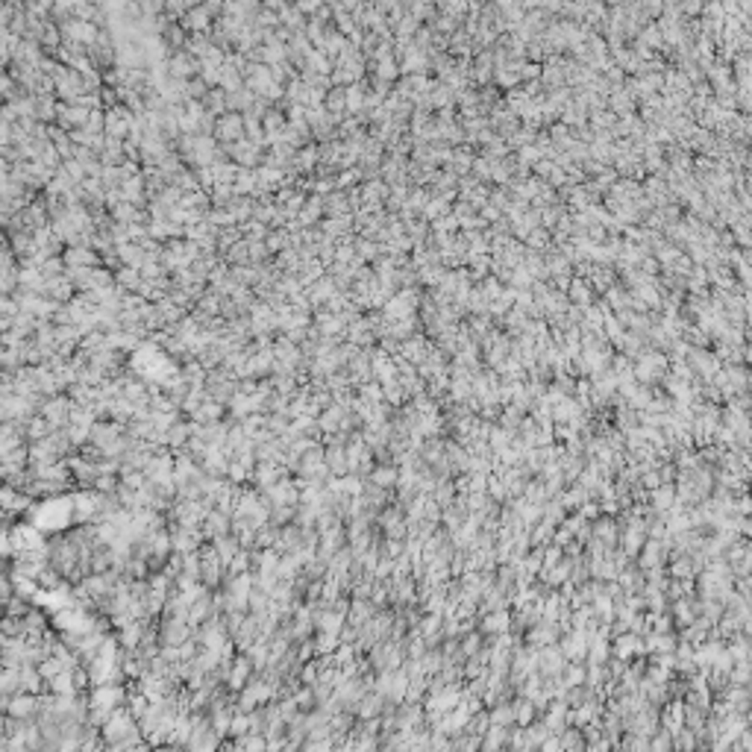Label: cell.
<instances>
[{"label": "cell", "mask_w": 752, "mask_h": 752, "mask_svg": "<svg viewBox=\"0 0 752 752\" xmlns=\"http://www.w3.org/2000/svg\"><path fill=\"white\" fill-rule=\"evenodd\" d=\"M376 606L371 603V600H350V611H347V623H353V626H364V623H371L374 620V615H376Z\"/></svg>", "instance_id": "7402d4cb"}, {"label": "cell", "mask_w": 752, "mask_h": 752, "mask_svg": "<svg viewBox=\"0 0 752 752\" xmlns=\"http://www.w3.org/2000/svg\"><path fill=\"white\" fill-rule=\"evenodd\" d=\"M317 679H320V662L315 658V662H306V664L300 667V682H303V685H309V688H315Z\"/></svg>", "instance_id": "7bdbcfd3"}, {"label": "cell", "mask_w": 752, "mask_h": 752, "mask_svg": "<svg viewBox=\"0 0 752 752\" xmlns=\"http://www.w3.org/2000/svg\"><path fill=\"white\" fill-rule=\"evenodd\" d=\"M88 109H83V106H74V103H59V118H56V124L62 127L65 132H74V130H86L88 124Z\"/></svg>", "instance_id": "5bb4252c"}, {"label": "cell", "mask_w": 752, "mask_h": 752, "mask_svg": "<svg viewBox=\"0 0 752 752\" xmlns=\"http://www.w3.org/2000/svg\"><path fill=\"white\" fill-rule=\"evenodd\" d=\"M226 418H229V411H226L224 403H218V400H206V403L200 406V411H197L194 418H189V421H194V423H221V421H226Z\"/></svg>", "instance_id": "cb8c5ba5"}, {"label": "cell", "mask_w": 752, "mask_h": 752, "mask_svg": "<svg viewBox=\"0 0 752 752\" xmlns=\"http://www.w3.org/2000/svg\"><path fill=\"white\" fill-rule=\"evenodd\" d=\"M4 606H6V617H18V620L29 611V603L21 600V596H15V600H9V603H4Z\"/></svg>", "instance_id": "f6af8a7d"}, {"label": "cell", "mask_w": 752, "mask_h": 752, "mask_svg": "<svg viewBox=\"0 0 752 752\" xmlns=\"http://www.w3.org/2000/svg\"><path fill=\"white\" fill-rule=\"evenodd\" d=\"M214 138H218L221 144H235V142H244V115H235V112H226L218 118V127H214Z\"/></svg>", "instance_id": "30bf717a"}, {"label": "cell", "mask_w": 752, "mask_h": 752, "mask_svg": "<svg viewBox=\"0 0 752 752\" xmlns=\"http://www.w3.org/2000/svg\"><path fill=\"white\" fill-rule=\"evenodd\" d=\"M62 171H65V174H68V177H71L74 182H76V186H83V182L88 179L86 168H83L80 162H76V159H65V162H62Z\"/></svg>", "instance_id": "ee69618b"}, {"label": "cell", "mask_w": 752, "mask_h": 752, "mask_svg": "<svg viewBox=\"0 0 752 752\" xmlns=\"http://www.w3.org/2000/svg\"><path fill=\"white\" fill-rule=\"evenodd\" d=\"M224 262H229L233 268H238V265H250V241H247V238L238 241L235 247L224 256Z\"/></svg>", "instance_id": "74e56055"}, {"label": "cell", "mask_w": 752, "mask_h": 752, "mask_svg": "<svg viewBox=\"0 0 752 752\" xmlns=\"http://www.w3.org/2000/svg\"><path fill=\"white\" fill-rule=\"evenodd\" d=\"M209 86L203 83V76H194V80H189L186 83V100H203L206 95H209Z\"/></svg>", "instance_id": "b9f144b4"}, {"label": "cell", "mask_w": 752, "mask_h": 752, "mask_svg": "<svg viewBox=\"0 0 752 752\" xmlns=\"http://www.w3.org/2000/svg\"><path fill=\"white\" fill-rule=\"evenodd\" d=\"M18 670L21 667H4V676H0V690H4V697L18 694Z\"/></svg>", "instance_id": "60d3db41"}, {"label": "cell", "mask_w": 752, "mask_h": 752, "mask_svg": "<svg viewBox=\"0 0 752 752\" xmlns=\"http://www.w3.org/2000/svg\"><path fill=\"white\" fill-rule=\"evenodd\" d=\"M276 541H280V526L268 524V526H262L256 532V549H273Z\"/></svg>", "instance_id": "ab89813d"}, {"label": "cell", "mask_w": 752, "mask_h": 752, "mask_svg": "<svg viewBox=\"0 0 752 752\" xmlns=\"http://www.w3.org/2000/svg\"><path fill=\"white\" fill-rule=\"evenodd\" d=\"M168 74H171L174 80H179V83H189V80H194V76L203 74V62L197 56H191L189 50H177V53L168 56Z\"/></svg>", "instance_id": "277c9868"}, {"label": "cell", "mask_w": 752, "mask_h": 752, "mask_svg": "<svg viewBox=\"0 0 752 752\" xmlns=\"http://www.w3.org/2000/svg\"><path fill=\"white\" fill-rule=\"evenodd\" d=\"M200 582L212 594L221 591L224 582H226V564L221 561V556L214 552V547L209 541L200 547Z\"/></svg>", "instance_id": "3957f363"}, {"label": "cell", "mask_w": 752, "mask_h": 752, "mask_svg": "<svg viewBox=\"0 0 752 752\" xmlns=\"http://www.w3.org/2000/svg\"><path fill=\"white\" fill-rule=\"evenodd\" d=\"M385 697L376 694V690H367V694L356 702V709H353V714H356V720H376L382 717V711H385Z\"/></svg>", "instance_id": "9a60e30c"}, {"label": "cell", "mask_w": 752, "mask_h": 752, "mask_svg": "<svg viewBox=\"0 0 752 752\" xmlns=\"http://www.w3.org/2000/svg\"><path fill=\"white\" fill-rule=\"evenodd\" d=\"M203 538L212 544V541H218V538H226V535H233V514H224L218 509H212L203 520Z\"/></svg>", "instance_id": "4fadbf2b"}, {"label": "cell", "mask_w": 752, "mask_h": 752, "mask_svg": "<svg viewBox=\"0 0 752 752\" xmlns=\"http://www.w3.org/2000/svg\"><path fill=\"white\" fill-rule=\"evenodd\" d=\"M341 647V638L339 635H329V632H317L315 635V650L317 655H335Z\"/></svg>", "instance_id": "8d00e7d4"}, {"label": "cell", "mask_w": 752, "mask_h": 752, "mask_svg": "<svg viewBox=\"0 0 752 752\" xmlns=\"http://www.w3.org/2000/svg\"><path fill=\"white\" fill-rule=\"evenodd\" d=\"M374 76H379V80H385V83H391V86H394V80H397V76H403V71H400V62H397L394 56H391V59H382V62H376V71H374Z\"/></svg>", "instance_id": "d590c367"}, {"label": "cell", "mask_w": 752, "mask_h": 752, "mask_svg": "<svg viewBox=\"0 0 752 752\" xmlns=\"http://www.w3.org/2000/svg\"><path fill=\"white\" fill-rule=\"evenodd\" d=\"M4 714L15 720H36L39 717V697L36 694H15L4 697Z\"/></svg>", "instance_id": "ba28073f"}, {"label": "cell", "mask_w": 752, "mask_h": 752, "mask_svg": "<svg viewBox=\"0 0 752 752\" xmlns=\"http://www.w3.org/2000/svg\"><path fill=\"white\" fill-rule=\"evenodd\" d=\"M171 541H174V552H179V556L200 552V547L206 544L203 529H186V526H171Z\"/></svg>", "instance_id": "8fae6325"}, {"label": "cell", "mask_w": 752, "mask_h": 752, "mask_svg": "<svg viewBox=\"0 0 752 752\" xmlns=\"http://www.w3.org/2000/svg\"><path fill=\"white\" fill-rule=\"evenodd\" d=\"M115 285L121 291H127V294H138L142 285H144V276H142V271H135V268H121V271H115Z\"/></svg>", "instance_id": "d4e9b609"}, {"label": "cell", "mask_w": 752, "mask_h": 752, "mask_svg": "<svg viewBox=\"0 0 752 752\" xmlns=\"http://www.w3.org/2000/svg\"><path fill=\"white\" fill-rule=\"evenodd\" d=\"M118 488H121V477H97L95 482V491H100V494H118Z\"/></svg>", "instance_id": "bcb514c9"}, {"label": "cell", "mask_w": 752, "mask_h": 752, "mask_svg": "<svg viewBox=\"0 0 752 752\" xmlns=\"http://www.w3.org/2000/svg\"><path fill=\"white\" fill-rule=\"evenodd\" d=\"M356 394H359V400H364L367 406H382V403H385V391H382V385H379L376 379L374 382H364L362 388H356Z\"/></svg>", "instance_id": "d6a6232c"}, {"label": "cell", "mask_w": 752, "mask_h": 752, "mask_svg": "<svg viewBox=\"0 0 752 752\" xmlns=\"http://www.w3.org/2000/svg\"><path fill=\"white\" fill-rule=\"evenodd\" d=\"M0 315L4 317H18L21 315V306L15 297H0Z\"/></svg>", "instance_id": "7dc6e473"}, {"label": "cell", "mask_w": 752, "mask_h": 752, "mask_svg": "<svg viewBox=\"0 0 752 752\" xmlns=\"http://www.w3.org/2000/svg\"><path fill=\"white\" fill-rule=\"evenodd\" d=\"M118 259L124 268H135V271H142L147 265V253H144L142 244H124V247H118Z\"/></svg>", "instance_id": "484cf974"}, {"label": "cell", "mask_w": 752, "mask_h": 752, "mask_svg": "<svg viewBox=\"0 0 752 752\" xmlns=\"http://www.w3.org/2000/svg\"><path fill=\"white\" fill-rule=\"evenodd\" d=\"M262 494H265L271 509H276V505H294V509H297V505H300V485H297L294 477H285L282 482H276L273 488L262 491Z\"/></svg>", "instance_id": "52a82bcc"}, {"label": "cell", "mask_w": 752, "mask_h": 752, "mask_svg": "<svg viewBox=\"0 0 752 752\" xmlns=\"http://www.w3.org/2000/svg\"><path fill=\"white\" fill-rule=\"evenodd\" d=\"M294 702H297V709L303 711V714H309V711H315L317 709V697H315V688H309V685H300L294 694Z\"/></svg>", "instance_id": "836d02e7"}, {"label": "cell", "mask_w": 752, "mask_h": 752, "mask_svg": "<svg viewBox=\"0 0 752 752\" xmlns=\"http://www.w3.org/2000/svg\"><path fill=\"white\" fill-rule=\"evenodd\" d=\"M179 24L189 29V36H194V33H212L214 18L203 9V4H197V6L189 9V15H186V18H182Z\"/></svg>", "instance_id": "ac0fdd59"}, {"label": "cell", "mask_w": 752, "mask_h": 752, "mask_svg": "<svg viewBox=\"0 0 752 752\" xmlns=\"http://www.w3.org/2000/svg\"><path fill=\"white\" fill-rule=\"evenodd\" d=\"M53 83H56V100L59 103H76L80 97L88 95L83 74L68 68V65H59V71L53 74Z\"/></svg>", "instance_id": "7a4b0ae2"}, {"label": "cell", "mask_w": 752, "mask_h": 752, "mask_svg": "<svg viewBox=\"0 0 752 752\" xmlns=\"http://www.w3.org/2000/svg\"><path fill=\"white\" fill-rule=\"evenodd\" d=\"M256 676V667H253V662H250V655L247 652H238L235 655V662H233V667H229V673H226V688L233 690V694H238V690H244L247 688V682Z\"/></svg>", "instance_id": "9c48e42d"}, {"label": "cell", "mask_w": 752, "mask_h": 752, "mask_svg": "<svg viewBox=\"0 0 752 752\" xmlns=\"http://www.w3.org/2000/svg\"><path fill=\"white\" fill-rule=\"evenodd\" d=\"M327 467L332 470V477H350V465H347V450L344 447H327Z\"/></svg>", "instance_id": "83f0119b"}, {"label": "cell", "mask_w": 752, "mask_h": 752, "mask_svg": "<svg viewBox=\"0 0 752 752\" xmlns=\"http://www.w3.org/2000/svg\"><path fill=\"white\" fill-rule=\"evenodd\" d=\"M221 306H224V297L218 294V291H212V288H209L206 294H203L200 300H197L194 309H197V312H203V315H209V317H221Z\"/></svg>", "instance_id": "4dcf8cb0"}, {"label": "cell", "mask_w": 752, "mask_h": 752, "mask_svg": "<svg viewBox=\"0 0 752 752\" xmlns=\"http://www.w3.org/2000/svg\"><path fill=\"white\" fill-rule=\"evenodd\" d=\"M212 547H214V552H218V556H221V561H224L226 567H229V561H233V559L238 556V552L244 549V547H241V541L235 538V535H226V538H218V541H212Z\"/></svg>", "instance_id": "f1b7e54d"}, {"label": "cell", "mask_w": 752, "mask_h": 752, "mask_svg": "<svg viewBox=\"0 0 752 752\" xmlns=\"http://www.w3.org/2000/svg\"><path fill=\"white\" fill-rule=\"evenodd\" d=\"M285 477H291V473L282 467V465H273V462H259L256 470H253V477H250V485L259 488V491H268L273 488L276 482H282Z\"/></svg>", "instance_id": "7c38bea8"}, {"label": "cell", "mask_w": 752, "mask_h": 752, "mask_svg": "<svg viewBox=\"0 0 752 752\" xmlns=\"http://www.w3.org/2000/svg\"><path fill=\"white\" fill-rule=\"evenodd\" d=\"M265 244H268L271 256H280L282 250L291 247V233H288V229H271V235L265 238Z\"/></svg>", "instance_id": "e575fe53"}, {"label": "cell", "mask_w": 752, "mask_h": 752, "mask_svg": "<svg viewBox=\"0 0 752 752\" xmlns=\"http://www.w3.org/2000/svg\"><path fill=\"white\" fill-rule=\"evenodd\" d=\"M344 409L339 403H332L329 409H324L317 414V429H320V435H335V432H341V421H344Z\"/></svg>", "instance_id": "ffe728a7"}, {"label": "cell", "mask_w": 752, "mask_h": 752, "mask_svg": "<svg viewBox=\"0 0 752 752\" xmlns=\"http://www.w3.org/2000/svg\"><path fill=\"white\" fill-rule=\"evenodd\" d=\"M132 121H135V115H132V109L130 106H115V109H109L106 112V138H118V142H127L130 138V130H132Z\"/></svg>", "instance_id": "5b68a950"}, {"label": "cell", "mask_w": 752, "mask_h": 752, "mask_svg": "<svg viewBox=\"0 0 752 752\" xmlns=\"http://www.w3.org/2000/svg\"><path fill=\"white\" fill-rule=\"evenodd\" d=\"M371 482L379 485V488H385V491H391V488L400 485V470H397L394 465H376L374 473H371Z\"/></svg>", "instance_id": "4316f807"}, {"label": "cell", "mask_w": 752, "mask_h": 752, "mask_svg": "<svg viewBox=\"0 0 752 752\" xmlns=\"http://www.w3.org/2000/svg\"><path fill=\"white\" fill-rule=\"evenodd\" d=\"M100 738L106 746H115V749H130L135 744L144 741L142 734V726H138V720L127 711V709H118L112 711V717L106 720V726L100 729Z\"/></svg>", "instance_id": "6da1fadb"}, {"label": "cell", "mask_w": 752, "mask_h": 752, "mask_svg": "<svg viewBox=\"0 0 752 752\" xmlns=\"http://www.w3.org/2000/svg\"><path fill=\"white\" fill-rule=\"evenodd\" d=\"M335 294H339V288H335V280L329 273L324 276V280H317L312 288H306V297H309V303L315 306V309H324Z\"/></svg>", "instance_id": "d6986e66"}, {"label": "cell", "mask_w": 752, "mask_h": 752, "mask_svg": "<svg viewBox=\"0 0 752 752\" xmlns=\"http://www.w3.org/2000/svg\"><path fill=\"white\" fill-rule=\"evenodd\" d=\"M382 391H385V403H388V406H403V403H406V397H409V391L403 388V382H400V379L385 382V385H382Z\"/></svg>", "instance_id": "f35d334b"}, {"label": "cell", "mask_w": 752, "mask_h": 752, "mask_svg": "<svg viewBox=\"0 0 752 752\" xmlns=\"http://www.w3.org/2000/svg\"><path fill=\"white\" fill-rule=\"evenodd\" d=\"M324 212H327V218H344V214H356L350 206V197L347 191H332L329 197H324Z\"/></svg>", "instance_id": "603a6c76"}, {"label": "cell", "mask_w": 752, "mask_h": 752, "mask_svg": "<svg viewBox=\"0 0 752 752\" xmlns=\"http://www.w3.org/2000/svg\"><path fill=\"white\" fill-rule=\"evenodd\" d=\"M44 297H50L56 303H71L76 297V285L68 280V276H53V280H48V294Z\"/></svg>", "instance_id": "44dd1931"}, {"label": "cell", "mask_w": 752, "mask_h": 752, "mask_svg": "<svg viewBox=\"0 0 752 752\" xmlns=\"http://www.w3.org/2000/svg\"><path fill=\"white\" fill-rule=\"evenodd\" d=\"M124 752H153V746H150L147 741H142V744H135V746H130V749H124Z\"/></svg>", "instance_id": "c3c4849f"}, {"label": "cell", "mask_w": 752, "mask_h": 752, "mask_svg": "<svg viewBox=\"0 0 752 752\" xmlns=\"http://www.w3.org/2000/svg\"><path fill=\"white\" fill-rule=\"evenodd\" d=\"M18 694H36V697L48 694V682L41 679L36 664H27L18 670Z\"/></svg>", "instance_id": "2e32d148"}, {"label": "cell", "mask_w": 752, "mask_h": 752, "mask_svg": "<svg viewBox=\"0 0 752 752\" xmlns=\"http://www.w3.org/2000/svg\"><path fill=\"white\" fill-rule=\"evenodd\" d=\"M71 411H74V400L68 394H59V397H50V400L41 406V418L53 429H65L71 423Z\"/></svg>", "instance_id": "8992f818"}, {"label": "cell", "mask_w": 752, "mask_h": 752, "mask_svg": "<svg viewBox=\"0 0 752 752\" xmlns=\"http://www.w3.org/2000/svg\"><path fill=\"white\" fill-rule=\"evenodd\" d=\"M303 71H312V74H320V76H332L335 71V62L324 53V50H312V56L306 59V68ZM300 71V74H303Z\"/></svg>", "instance_id": "f546056e"}, {"label": "cell", "mask_w": 752, "mask_h": 752, "mask_svg": "<svg viewBox=\"0 0 752 752\" xmlns=\"http://www.w3.org/2000/svg\"><path fill=\"white\" fill-rule=\"evenodd\" d=\"M203 106H206V112L214 115V118L226 115V91L224 88H212L209 95L203 97Z\"/></svg>", "instance_id": "1f68e13d"}, {"label": "cell", "mask_w": 752, "mask_h": 752, "mask_svg": "<svg viewBox=\"0 0 752 752\" xmlns=\"http://www.w3.org/2000/svg\"><path fill=\"white\" fill-rule=\"evenodd\" d=\"M62 259H65L68 268H103L100 253L91 250V247H68L62 253Z\"/></svg>", "instance_id": "e0dca14e"}]
</instances>
